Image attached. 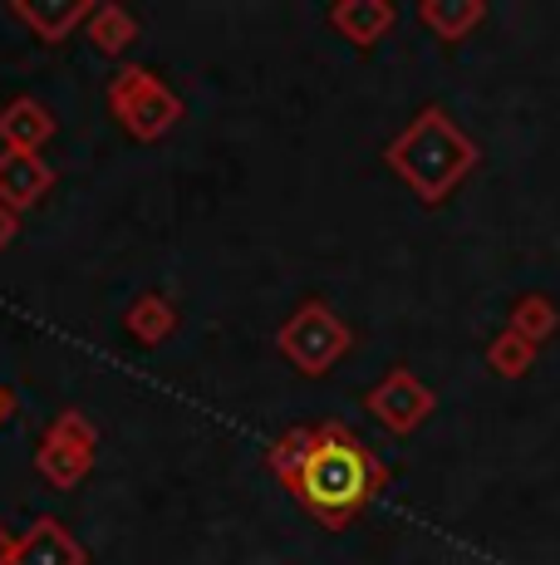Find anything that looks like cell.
Returning <instances> with one entry per match:
<instances>
[{
    "mask_svg": "<svg viewBox=\"0 0 560 565\" xmlns=\"http://www.w3.org/2000/svg\"><path fill=\"white\" fill-rule=\"evenodd\" d=\"M271 467L320 526H349L389 477L384 462L335 418L320 423V428L280 433V443L271 448Z\"/></svg>",
    "mask_w": 560,
    "mask_h": 565,
    "instance_id": "1",
    "label": "cell"
},
{
    "mask_svg": "<svg viewBox=\"0 0 560 565\" xmlns=\"http://www.w3.org/2000/svg\"><path fill=\"white\" fill-rule=\"evenodd\" d=\"M389 162H394V172H403L413 182L418 198L438 202L467 178V168L477 162V148L452 128V118L443 108H428V114H418V124L408 134H398L389 143Z\"/></svg>",
    "mask_w": 560,
    "mask_h": 565,
    "instance_id": "2",
    "label": "cell"
},
{
    "mask_svg": "<svg viewBox=\"0 0 560 565\" xmlns=\"http://www.w3.org/2000/svg\"><path fill=\"white\" fill-rule=\"evenodd\" d=\"M276 344L290 354V364H295L300 374H325V369H335L340 354L349 350V330H344V320L330 306L305 300V306L290 315L286 330L276 334Z\"/></svg>",
    "mask_w": 560,
    "mask_h": 565,
    "instance_id": "3",
    "label": "cell"
},
{
    "mask_svg": "<svg viewBox=\"0 0 560 565\" xmlns=\"http://www.w3.org/2000/svg\"><path fill=\"white\" fill-rule=\"evenodd\" d=\"M109 108L118 114V124H128L138 138H158L168 134L182 118L177 94L163 89V79H153L148 70H123L109 84Z\"/></svg>",
    "mask_w": 560,
    "mask_h": 565,
    "instance_id": "4",
    "label": "cell"
},
{
    "mask_svg": "<svg viewBox=\"0 0 560 565\" xmlns=\"http://www.w3.org/2000/svg\"><path fill=\"white\" fill-rule=\"evenodd\" d=\"M35 467L50 477L55 487H74L84 472L94 467V428L84 413H60L55 428H50V438L40 443L35 452Z\"/></svg>",
    "mask_w": 560,
    "mask_h": 565,
    "instance_id": "5",
    "label": "cell"
},
{
    "mask_svg": "<svg viewBox=\"0 0 560 565\" xmlns=\"http://www.w3.org/2000/svg\"><path fill=\"white\" fill-rule=\"evenodd\" d=\"M428 408H433V394H428V384H418L408 369H394V374H384L379 384L369 388V413L394 433L418 428V423L428 418Z\"/></svg>",
    "mask_w": 560,
    "mask_h": 565,
    "instance_id": "6",
    "label": "cell"
},
{
    "mask_svg": "<svg viewBox=\"0 0 560 565\" xmlns=\"http://www.w3.org/2000/svg\"><path fill=\"white\" fill-rule=\"evenodd\" d=\"M55 188V168L35 153H15L6 148L0 153V206L20 212V206H35L45 192Z\"/></svg>",
    "mask_w": 560,
    "mask_h": 565,
    "instance_id": "7",
    "label": "cell"
},
{
    "mask_svg": "<svg viewBox=\"0 0 560 565\" xmlns=\"http://www.w3.org/2000/svg\"><path fill=\"white\" fill-rule=\"evenodd\" d=\"M84 546L60 526V521H35L25 536H15V561L10 565H84Z\"/></svg>",
    "mask_w": 560,
    "mask_h": 565,
    "instance_id": "8",
    "label": "cell"
},
{
    "mask_svg": "<svg viewBox=\"0 0 560 565\" xmlns=\"http://www.w3.org/2000/svg\"><path fill=\"white\" fill-rule=\"evenodd\" d=\"M50 134H55V118H50V108L35 104V99H15L6 114H0V138H6L15 153H35Z\"/></svg>",
    "mask_w": 560,
    "mask_h": 565,
    "instance_id": "9",
    "label": "cell"
},
{
    "mask_svg": "<svg viewBox=\"0 0 560 565\" xmlns=\"http://www.w3.org/2000/svg\"><path fill=\"white\" fill-rule=\"evenodd\" d=\"M330 20H335L354 45H374V40L394 25V6H379V0H344V6H335Z\"/></svg>",
    "mask_w": 560,
    "mask_h": 565,
    "instance_id": "10",
    "label": "cell"
},
{
    "mask_svg": "<svg viewBox=\"0 0 560 565\" xmlns=\"http://www.w3.org/2000/svg\"><path fill=\"white\" fill-rule=\"evenodd\" d=\"M423 25L428 30H438V40H462L472 25H482V15L487 10L482 6H472V0H423Z\"/></svg>",
    "mask_w": 560,
    "mask_h": 565,
    "instance_id": "11",
    "label": "cell"
},
{
    "mask_svg": "<svg viewBox=\"0 0 560 565\" xmlns=\"http://www.w3.org/2000/svg\"><path fill=\"white\" fill-rule=\"evenodd\" d=\"M20 20H30V25L40 30V35L50 40V45H60L64 35H69V25H79V20H89V0H74V6H15Z\"/></svg>",
    "mask_w": 560,
    "mask_h": 565,
    "instance_id": "12",
    "label": "cell"
},
{
    "mask_svg": "<svg viewBox=\"0 0 560 565\" xmlns=\"http://www.w3.org/2000/svg\"><path fill=\"white\" fill-rule=\"evenodd\" d=\"M89 35H94V45H99L104 54H118L123 45H133L138 25L118 6H99V10H89Z\"/></svg>",
    "mask_w": 560,
    "mask_h": 565,
    "instance_id": "13",
    "label": "cell"
},
{
    "mask_svg": "<svg viewBox=\"0 0 560 565\" xmlns=\"http://www.w3.org/2000/svg\"><path fill=\"white\" fill-rule=\"evenodd\" d=\"M172 324H177V310H172L163 296H143L133 306V315H128V330H133L143 344H158L163 334H172Z\"/></svg>",
    "mask_w": 560,
    "mask_h": 565,
    "instance_id": "14",
    "label": "cell"
},
{
    "mask_svg": "<svg viewBox=\"0 0 560 565\" xmlns=\"http://www.w3.org/2000/svg\"><path fill=\"white\" fill-rule=\"evenodd\" d=\"M556 310H551V300H541V296H531V300H521V306L511 310V330L521 334V340H546V334L556 330Z\"/></svg>",
    "mask_w": 560,
    "mask_h": 565,
    "instance_id": "15",
    "label": "cell"
},
{
    "mask_svg": "<svg viewBox=\"0 0 560 565\" xmlns=\"http://www.w3.org/2000/svg\"><path fill=\"white\" fill-rule=\"evenodd\" d=\"M531 350L536 344L531 340H521V334L516 330H506L497 344H492V369H497V374H526V369H531Z\"/></svg>",
    "mask_w": 560,
    "mask_h": 565,
    "instance_id": "16",
    "label": "cell"
},
{
    "mask_svg": "<svg viewBox=\"0 0 560 565\" xmlns=\"http://www.w3.org/2000/svg\"><path fill=\"white\" fill-rule=\"evenodd\" d=\"M10 236H15V212H10V206H0V246H6Z\"/></svg>",
    "mask_w": 560,
    "mask_h": 565,
    "instance_id": "17",
    "label": "cell"
},
{
    "mask_svg": "<svg viewBox=\"0 0 560 565\" xmlns=\"http://www.w3.org/2000/svg\"><path fill=\"white\" fill-rule=\"evenodd\" d=\"M10 561H15V536L0 526V565H10Z\"/></svg>",
    "mask_w": 560,
    "mask_h": 565,
    "instance_id": "18",
    "label": "cell"
},
{
    "mask_svg": "<svg viewBox=\"0 0 560 565\" xmlns=\"http://www.w3.org/2000/svg\"><path fill=\"white\" fill-rule=\"evenodd\" d=\"M6 418H10V394L0 388V423H6Z\"/></svg>",
    "mask_w": 560,
    "mask_h": 565,
    "instance_id": "19",
    "label": "cell"
}]
</instances>
